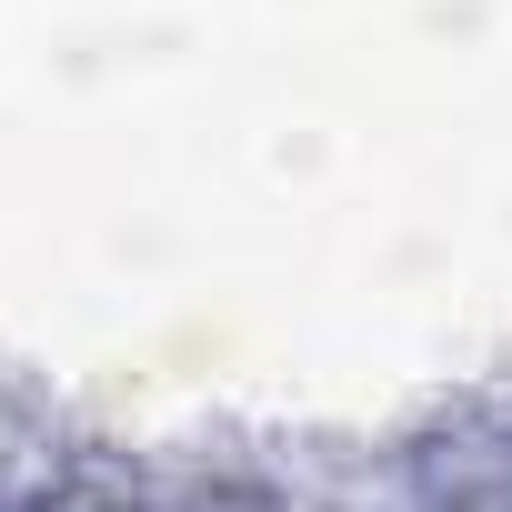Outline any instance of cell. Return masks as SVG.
I'll use <instances>...</instances> for the list:
<instances>
[{"label": "cell", "mask_w": 512, "mask_h": 512, "mask_svg": "<svg viewBox=\"0 0 512 512\" xmlns=\"http://www.w3.org/2000/svg\"><path fill=\"white\" fill-rule=\"evenodd\" d=\"M332 502H342V482H332Z\"/></svg>", "instance_id": "obj_1"}]
</instances>
